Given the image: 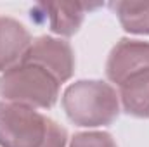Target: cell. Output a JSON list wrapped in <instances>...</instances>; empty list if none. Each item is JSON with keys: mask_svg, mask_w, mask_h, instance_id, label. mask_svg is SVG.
<instances>
[{"mask_svg": "<svg viewBox=\"0 0 149 147\" xmlns=\"http://www.w3.org/2000/svg\"><path fill=\"white\" fill-rule=\"evenodd\" d=\"M66 137H68L66 135V130L61 125L54 123L52 132H50V137H49V140L45 142L43 147H64L66 146Z\"/></svg>", "mask_w": 149, "mask_h": 147, "instance_id": "8fae6325", "label": "cell"}, {"mask_svg": "<svg viewBox=\"0 0 149 147\" xmlns=\"http://www.w3.org/2000/svg\"><path fill=\"white\" fill-rule=\"evenodd\" d=\"M87 9L90 5L78 2H42L31 9V17L42 16L56 35L71 37L78 31Z\"/></svg>", "mask_w": 149, "mask_h": 147, "instance_id": "8992f818", "label": "cell"}, {"mask_svg": "<svg viewBox=\"0 0 149 147\" xmlns=\"http://www.w3.org/2000/svg\"><path fill=\"white\" fill-rule=\"evenodd\" d=\"M56 121L33 107L2 102L0 104V146L43 147Z\"/></svg>", "mask_w": 149, "mask_h": 147, "instance_id": "3957f363", "label": "cell"}, {"mask_svg": "<svg viewBox=\"0 0 149 147\" xmlns=\"http://www.w3.org/2000/svg\"><path fill=\"white\" fill-rule=\"evenodd\" d=\"M30 45L31 35L19 21L0 16V71L21 62Z\"/></svg>", "mask_w": 149, "mask_h": 147, "instance_id": "52a82bcc", "label": "cell"}, {"mask_svg": "<svg viewBox=\"0 0 149 147\" xmlns=\"http://www.w3.org/2000/svg\"><path fill=\"white\" fill-rule=\"evenodd\" d=\"M123 109L137 118H149V71L139 73L120 85Z\"/></svg>", "mask_w": 149, "mask_h": 147, "instance_id": "ba28073f", "label": "cell"}, {"mask_svg": "<svg viewBox=\"0 0 149 147\" xmlns=\"http://www.w3.org/2000/svg\"><path fill=\"white\" fill-rule=\"evenodd\" d=\"M70 147H116V144L106 132H81L73 137Z\"/></svg>", "mask_w": 149, "mask_h": 147, "instance_id": "30bf717a", "label": "cell"}, {"mask_svg": "<svg viewBox=\"0 0 149 147\" xmlns=\"http://www.w3.org/2000/svg\"><path fill=\"white\" fill-rule=\"evenodd\" d=\"M63 107L78 126H104L118 118L120 101L109 83L80 80L64 90Z\"/></svg>", "mask_w": 149, "mask_h": 147, "instance_id": "6da1fadb", "label": "cell"}, {"mask_svg": "<svg viewBox=\"0 0 149 147\" xmlns=\"http://www.w3.org/2000/svg\"><path fill=\"white\" fill-rule=\"evenodd\" d=\"M111 9L116 12L125 31L135 35H149V3L113 2Z\"/></svg>", "mask_w": 149, "mask_h": 147, "instance_id": "9c48e42d", "label": "cell"}, {"mask_svg": "<svg viewBox=\"0 0 149 147\" xmlns=\"http://www.w3.org/2000/svg\"><path fill=\"white\" fill-rule=\"evenodd\" d=\"M149 71V42L121 38L106 62V74L113 83L121 85L128 78Z\"/></svg>", "mask_w": 149, "mask_h": 147, "instance_id": "5b68a950", "label": "cell"}, {"mask_svg": "<svg viewBox=\"0 0 149 147\" xmlns=\"http://www.w3.org/2000/svg\"><path fill=\"white\" fill-rule=\"evenodd\" d=\"M21 62L40 66L42 69L52 74L59 83L70 80L74 69V55L71 45L61 38L52 37H40L31 42Z\"/></svg>", "mask_w": 149, "mask_h": 147, "instance_id": "277c9868", "label": "cell"}, {"mask_svg": "<svg viewBox=\"0 0 149 147\" xmlns=\"http://www.w3.org/2000/svg\"><path fill=\"white\" fill-rule=\"evenodd\" d=\"M59 81L30 62H19L0 74V97L5 102L49 109L59 97Z\"/></svg>", "mask_w": 149, "mask_h": 147, "instance_id": "7a4b0ae2", "label": "cell"}]
</instances>
